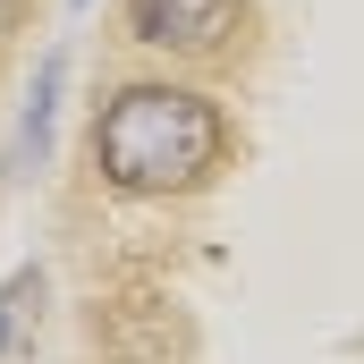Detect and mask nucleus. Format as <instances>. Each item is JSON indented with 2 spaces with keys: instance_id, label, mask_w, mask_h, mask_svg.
Listing matches in <instances>:
<instances>
[{
  "instance_id": "1",
  "label": "nucleus",
  "mask_w": 364,
  "mask_h": 364,
  "mask_svg": "<svg viewBox=\"0 0 364 364\" xmlns=\"http://www.w3.org/2000/svg\"><path fill=\"white\" fill-rule=\"evenodd\" d=\"M229 119L195 85H119L93 110V170L119 195H186L220 170Z\"/></svg>"
},
{
  "instance_id": "2",
  "label": "nucleus",
  "mask_w": 364,
  "mask_h": 364,
  "mask_svg": "<svg viewBox=\"0 0 364 364\" xmlns=\"http://www.w3.org/2000/svg\"><path fill=\"white\" fill-rule=\"evenodd\" d=\"M237 26H246V0H127V34L144 51H178V60L220 51Z\"/></svg>"
},
{
  "instance_id": "3",
  "label": "nucleus",
  "mask_w": 364,
  "mask_h": 364,
  "mask_svg": "<svg viewBox=\"0 0 364 364\" xmlns=\"http://www.w3.org/2000/svg\"><path fill=\"white\" fill-rule=\"evenodd\" d=\"M51 93H60V60H43V77H34V110H26V127H17V153H34V161H43V136H51Z\"/></svg>"
},
{
  "instance_id": "4",
  "label": "nucleus",
  "mask_w": 364,
  "mask_h": 364,
  "mask_svg": "<svg viewBox=\"0 0 364 364\" xmlns=\"http://www.w3.org/2000/svg\"><path fill=\"white\" fill-rule=\"evenodd\" d=\"M9 26H17V0H0V34H9Z\"/></svg>"
}]
</instances>
